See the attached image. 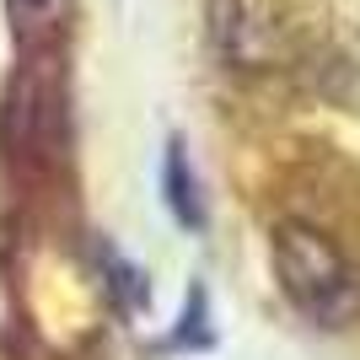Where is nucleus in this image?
Instances as JSON below:
<instances>
[{"label": "nucleus", "mask_w": 360, "mask_h": 360, "mask_svg": "<svg viewBox=\"0 0 360 360\" xmlns=\"http://www.w3.org/2000/svg\"><path fill=\"white\" fill-rule=\"evenodd\" d=\"M274 274L280 290L301 317H312L317 328H345L360 312V274L349 269V258L333 248L317 226L285 221L274 226Z\"/></svg>", "instance_id": "f257e3e1"}, {"label": "nucleus", "mask_w": 360, "mask_h": 360, "mask_svg": "<svg viewBox=\"0 0 360 360\" xmlns=\"http://www.w3.org/2000/svg\"><path fill=\"white\" fill-rule=\"evenodd\" d=\"M210 44L231 70H280L296 54L285 0H210Z\"/></svg>", "instance_id": "f03ea898"}, {"label": "nucleus", "mask_w": 360, "mask_h": 360, "mask_svg": "<svg viewBox=\"0 0 360 360\" xmlns=\"http://www.w3.org/2000/svg\"><path fill=\"white\" fill-rule=\"evenodd\" d=\"M167 205L178 210L183 226L205 221V215H199V194H194V178H188V156H183V146L167 150Z\"/></svg>", "instance_id": "7ed1b4c3"}]
</instances>
